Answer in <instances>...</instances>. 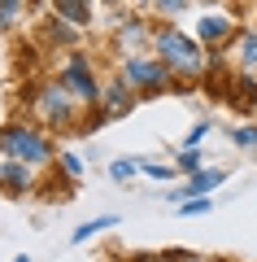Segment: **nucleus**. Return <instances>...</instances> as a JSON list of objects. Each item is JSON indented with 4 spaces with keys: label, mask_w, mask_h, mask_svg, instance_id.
<instances>
[{
    "label": "nucleus",
    "mask_w": 257,
    "mask_h": 262,
    "mask_svg": "<svg viewBox=\"0 0 257 262\" xmlns=\"http://www.w3.org/2000/svg\"><path fill=\"white\" fill-rule=\"evenodd\" d=\"M153 48H157V61H166L175 75H201L205 70V48H201V39H192V35H183L179 27H157L153 31Z\"/></svg>",
    "instance_id": "obj_1"
},
{
    "label": "nucleus",
    "mask_w": 257,
    "mask_h": 262,
    "mask_svg": "<svg viewBox=\"0 0 257 262\" xmlns=\"http://www.w3.org/2000/svg\"><path fill=\"white\" fill-rule=\"evenodd\" d=\"M0 153L13 162H27V166H44L53 162V140L27 122H9V127H0Z\"/></svg>",
    "instance_id": "obj_2"
},
{
    "label": "nucleus",
    "mask_w": 257,
    "mask_h": 262,
    "mask_svg": "<svg viewBox=\"0 0 257 262\" xmlns=\"http://www.w3.org/2000/svg\"><path fill=\"white\" fill-rule=\"evenodd\" d=\"M122 83L131 88V92H166V88H175V70L166 61H153V57H127L122 61Z\"/></svg>",
    "instance_id": "obj_3"
},
{
    "label": "nucleus",
    "mask_w": 257,
    "mask_h": 262,
    "mask_svg": "<svg viewBox=\"0 0 257 262\" xmlns=\"http://www.w3.org/2000/svg\"><path fill=\"white\" fill-rule=\"evenodd\" d=\"M31 101H35L39 118H44L48 127H61V131H65V127L79 122V114H74V96H70V88H65L61 79H57V83H44Z\"/></svg>",
    "instance_id": "obj_4"
},
{
    "label": "nucleus",
    "mask_w": 257,
    "mask_h": 262,
    "mask_svg": "<svg viewBox=\"0 0 257 262\" xmlns=\"http://www.w3.org/2000/svg\"><path fill=\"white\" fill-rule=\"evenodd\" d=\"M57 79L70 88L74 101H83V105H96V101H101V83H96V75H92V66H87V57H70V61H65V70H61Z\"/></svg>",
    "instance_id": "obj_5"
},
{
    "label": "nucleus",
    "mask_w": 257,
    "mask_h": 262,
    "mask_svg": "<svg viewBox=\"0 0 257 262\" xmlns=\"http://www.w3.org/2000/svg\"><path fill=\"white\" fill-rule=\"evenodd\" d=\"M131 110V88L122 83H109L101 88V101H96V122H109V118H122V114Z\"/></svg>",
    "instance_id": "obj_6"
},
{
    "label": "nucleus",
    "mask_w": 257,
    "mask_h": 262,
    "mask_svg": "<svg viewBox=\"0 0 257 262\" xmlns=\"http://www.w3.org/2000/svg\"><path fill=\"white\" fill-rule=\"evenodd\" d=\"M0 188H5V192H13V196H22V192L31 188V166H27V162L5 158V162H0Z\"/></svg>",
    "instance_id": "obj_7"
},
{
    "label": "nucleus",
    "mask_w": 257,
    "mask_h": 262,
    "mask_svg": "<svg viewBox=\"0 0 257 262\" xmlns=\"http://www.w3.org/2000/svg\"><path fill=\"white\" fill-rule=\"evenodd\" d=\"M53 9L61 22H70V27H87L92 22V0H53Z\"/></svg>",
    "instance_id": "obj_8"
},
{
    "label": "nucleus",
    "mask_w": 257,
    "mask_h": 262,
    "mask_svg": "<svg viewBox=\"0 0 257 262\" xmlns=\"http://www.w3.org/2000/svg\"><path fill=\"white\" fill-rule=\"evenodd\" d=\"M196 35H201V44H227V39H231V18H218V13H209V18H201Z\"/></svg>",
    "instance_id": "obj_9"
},
{
    "label": "nucleus",
    "mask_w": 257,
    "mask_h": 262,
    "mask_svg": "<svg viewBox=\"0 0 257 262\" xmlns=\"http://www.w3.org/2000/svg\"><path fill=\"white\" fill-rule=\"evenodd\" d=\"M222 179H227V170H196V175H188V192H192V196H205V192H214Z\"/></svg>",
    "instance_id": "obj_10"
},
{
    "label": "nucleus",
    "mask_w": 257,
    "mask_h": 262,
    "mask_svg": "<svg viewBox=\"0 0 257 262\" xmlns=\"http://www.w3.org/2000/svg\"><path fill=\"white\" fill-rule=\"evenodd\" d=\"M109 227H118V214H105V219H92V223H83V227H74V245H83V241H92L96 232H109Z\"/></svg>",
    "instance_id": "obj_11"
},
{
    "label": "nucleus",
    "mask_w": 257,
    "mask_h": 262,
    "mask_svg": "<svg viewBox=\"0 0 257 262\" xmlns=\"http://www.w3.org/2000/svg\"><path fill=\"white\" fill-rule=\"evenodd\" d=\"M27 0H0V31H13V22L22 18Z\"/></svg>",
    "instance_id": "obj_12"
},
{
    "label": "nucleus",
    "mask_w": 257,
    "mask_h": 262,
    "mask_svg": "<svg viewBox=\"0 0 257 262\" xmlns=\"http://www.w3.org/2000/svg\"><path fill=\"white\" fill-rule=\"evenodd\" d=\"M240 61L244 66H257V27H248L240 35Z\"/></svg>",
    "instance_id": "obj_13"
},
{
    "label": "nucleus",
    "mask_w": 257,
    "mask_h": 262,
    "mask_svg": "<svg viewBox=\"0 0 257 262\" xmlns=\"http://www.w3.org/2000/svg\"><path fill=\"white\" fill-rule=\"evenodd\" d=\"M48 39H57V44H74V31H70V22H61V18H53L48 22V31H44Z\"/></svg>",
    "instance_id": "obj_14"
},
{
    "label": "nucleus",
    "mask_w": 257,
    "mask_h": 262,
    "mask_svg": "<svg viewBox=\"0 0 257 262\" xmlns=\"http://www.w3.org/2000/svg\"><path fill=\"white\" fill-rule=\"evenodd\" d=\"M135 170H139V162H135V158H118V162H113V166H109V175H113V179H118V184H122V179H131V175H135Z\"/></svg>",
    "instance_id": "obj_15"
},
{
    "label": "nucleus",
    "mask_w": 257,
    "mask_h": 262,
    "mask_svg": "<svg viewBox=\"0 0 257 262\" xmlns=\"http://www.w3.org/2000/svg\"><path fill=\"white\" fill-rule=\"evenodd\" d=\"M209 206H214L209 196H196V201H183V206H179V214H183V219H192V214H209Z\"/></svg>",
    "instance_id": "obj_16"
},
{
    "label": "nucleus",
    "mask_w": 257,
    "mask_h": 262,
    "mask_svg": "<svg viewBox=\"0 0 257 262\" xmlns=\"http://www.w3.org/2000/svg\"><path fill=\"white\" fill-rule=\"evenodd\" d=\"M231 140H236L240 149H257V127H240V131H231Z\"/></svg>",
    "instance_id": "obj_17"
},
{
    "label": "nucleus",
    "mask_w": 257,
    "mask_h": 262,
    "mask_svg": "<svg viewBox=\"0 0 257 262\" xmlns=\"http://www.w3.org/2000/svg\"><path fill=\"white\" fill-rule=\"evenodd\" d=\"M157 5V13H166V18H175V13H183L188 5H192V0H153Z\"/></svg>",
    "instance_id": "obj_18"
},
{
    "label": "nucleus",
    "mask_w": 257,
    "mask_h": 262,
    "mask_svg": "<svg viewBox=\"0 0 257 262\" xmlns=\"http://www.w3.org/2000/svg\"><path fill=\"white\" fill-rule=\"evenodd\" d=\"M61 175H65V179H79V175H83V162L74 158V153H61Z\"/></svg>",
    "instance_id": "obj_19"
},
{
    "label": "nucleus",
    "mask_w": 257,
    "mask_h": 262,
    "mask_svg": "<svg viewBox=\"0 0 257 262\" xmlns=\"http://www.w3.org/2000/svg\"><path fill=\"white\" fill-rule=\"evenodd\" d=\"M139 170L153 175V179H170V175H175V166H161V162H139Z\"/></svg>",
    "instance_id": "obj_20"
},
{
    "label": "nucleus",
    "mask_w": 257,
    "mask_h": 262,
    "mask_svg": "<svg viewBox=\"0 0 257 262\" xmlns=\"http://www.w3.org/2000/svg\"><path fill=\"white\" fill-rule=\"evenodd\" d=\"M179 170H188V175H196V170H201V158H196V149H183V153H179Z\"/></svg>",
    "instance_id": "obj_21"
},
{
    "label": "nucleus",
    "mask_w": 257,
    "mask_h": 262,
    "mask_svg": "<svg viewBox=\"0 0 257 262\" xmlns=\"http://www.w3.org/2000/svg\"><path fill=\"white\" fill-rule=\"evenodd\" d=\"M183 253H135V258H127V262H179Z\"/></svg>",
    "instance_id": "obj_22"
},
{
    "label": "nucleus",
    "mask_w": 257,
    "mask_h": 262,
    "mask_svg": "<svg viewBox=\"0 0 257 262\" xmlns=\"http://www.w3.org/2000/svg\"><path fill=\"white\" fill-rule=\"evenodd\" d=\"M205 131H209V122H196V127L188 131V140H183V149H196V144L205 140Z\"/></svg>",
    "instance_id": "obj_23"
},
{
    "label": "nucleus",
    "mask_w": 257,
    "mask_h": 262,
    "mask_svg": "<svg viewBox=\"0 0 257 262\" xmlns=\"http://www.w3.org/2000/svg\"><path fill=\"white\" fill-rule=\"evenodd\" d=\"M179 262H205V258H179Z\"/></svg>",
    "instance_id": "obj_24"
},
{
    "label": "nucleus",
    "mask_w": 257,
    "mask_h": 262,
    "mask_svg": "<svg viewBox=\"0 0 257 262\" xmlns=\"http://www.w3.org/2000/svg\"><path fill=\"white\" fill-rule=\"evenodd\" d=\"M13 262H31V258H27V253H22V258H13Z\"/></svg>",
    "instance_id": "obj_25"
}]
</instances>
